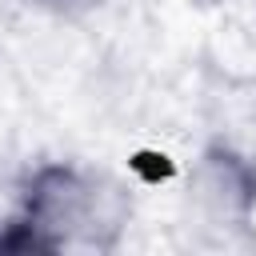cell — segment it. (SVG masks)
I'll return each instance as SVG.
<instances>
[{"mask_svg": "<svg viewBox=\"0 0 256 256\" xmlns=\"http://www.w3.org/2000/svg\"><path fill=\"white\" fill-rule=\"evenodd\" d=\"M132 220L128 188L80 160H40L0 224V252H116Z\"/></svg>", "mask_w": 256, "mask_h": 256, "instance_id": "cell-1", "label": "cell"}, {"mask_svg": "<svg viewBox=\"0 0 256 256\" xmlns=\"http://www.w3.org/2000/svg\"><path fill=\"white\" fill-rule=\"evenodd\" d=\"M184 204L196 224L244 232L256 216V160L228 140H212L188 168Z\"/></svg>", "mask_w": 256, "mask_h": 256, "instance_id": "cell-2", "label": "cell"}, {"mask_svg": "<svg viewBox=\"0 0 256 256\" xmlns=\"http://www.w3.org/2000/svg\"><path fill=\"white\" fill-rule=\"evenodd\" d=\"M16 4H28V8H48V12H56V8H68L72 0H16Z\"/></svg>", "mask_w": 256, "mask_h": 256, "instance_id": "cell-3", "label": "cell"}]
</instances>
